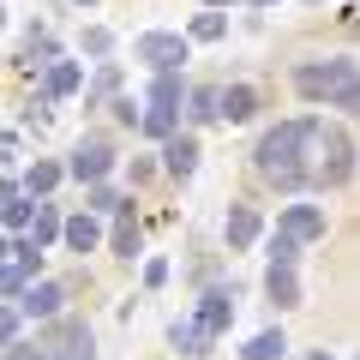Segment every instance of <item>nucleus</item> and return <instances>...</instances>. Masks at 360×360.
Instances as JSON below:
<instances>
[{
	"mask_svg": "<svg viewBox=\"0 0 360 360\" xmlns=\"http://www.w3.org/2000/svg\"><path fill=\"white\" fill-rule=\"evenodd\" d=\"M307 127L312 120H283V127H270L264 139H258V150H252L258 174H264L276 193L307 186Z\"/></svg>",
	"mask_w": 360,
	"mask_h": 360,
	"instance_id": "1",
	"label": "nucleus"
},
{
	"mask_svg": "<svg viewBox=\"0 0 360 360\" xmlns=\"http://www.w3.org/2000/svg\"><path fill=\"white\" fill-rule=\"evenodd\" d=\"M354 174V139H348L342 127H324V120H312L307 127V186H342V180Z\"/></svg>",
	"mask_w": 360,
	"mask_h": 360,
	"instance_id": "2",
	"label": "nucleus"
},
{
	"mask_svg": "<svg viewBox=\"0 0 360 360\" xmlns=\"http://www.w3.org/2000/svg\"><path fill=\"white\" fill-rule=\"evenodd\" d=\"M295 90L307 96V103H330V108H342V115H354V103H360L354 60L336 54V60H307V66H295Z\"/></svg>",
	"mask_w": 360,
	"mask_h": 360,
	"instance_id": "3",
	"label": "nucleus"
},
{
	"mask_svg": "<svg viewBox=\"0 0 360 360\" xmlns=\"http://www.w3.org/2000/svg\"><path fill=\"white\" fill-rule=\"evenodd\" d=\"M180 96H186V90H180V78H174V72H156V84H150V108L139 115V127L150 132V139H168V132L180 127Z\"/></svg>",
	"mask_w": 360,
	"mask_h": 360,
	"instance_id": "4",
	"label": "nucleus"
},
{
	"mask_svg": "<svg viewBox=\"0 0 360 360\" xmlns=\"http://www.w3.org/2000/svg\"><path fill=\"white\" fill-rule=\"evenodd\" d=\"M132 49H139V60H150L156 72H174V66H186V49H193V42L180 37V30H144Z\"/></svg>",
	"mask_w": 360,
	"mask_h": 360,
	"instance_id": "5",
	"label": "nucleus"
},
{
	"mask_svg": "<svg viewBox=\"0 0 360 360\" xmlns=\"http://www.w3.org/2000/svg\"><path fill=\"white\" fill-rule=\"evenodd\" d=\"M229 319H234V288H210V295H198V307H193V324L217 342L222 330H229Z\"/></svg>",
	"mask_w": 360,
	"mask_h": 360,
	"instance_id": "6",
	"label": "nucleus"
},
{
	"mask_svg": "<svg viewBox=\"0 0 360 360\" xmlns=\"http://www.w3.org/2000/svg\"><path fill=\"white\" fill-rule=\"evenodd\" d=\"M66 168L90 186V180H103L108 168H115V144H108V139H84V144L72 150V162H66Z\"/></svg>",
	"mask_w": 360,
	"mask_h": 360,
	"instance_id": "7",
	"label": "nucleus"
},
{
	"mask_svg": "<svg viewBox=\"0 0 360 360\" xmlns=\"http://www.w3.org/2000/svg\"><path fill=\"white\" fill-rule=\"evenodd\" d=\"M162 168H168V174H174V180H193V168H198V139H193V132H168V139H162Z\"/></svg>",
	"mask_w": 360,
	"mask_h": 360,
	"instance_id": "8",
	"label": "nucleus"
},
{
	"mask_svg": "<svg viewBox=\"0 0 360 360\" xmlns=\"http://www.w3.org/2000/svg\"><path fill=\"white\" fill-rule=\"evenodd\" d=\"M60 300H66L60 283H37V276H30V283L18 288V312H30V319H54V312H60Z\"/></svg>",
	"mask_w": 360,
	"mask_h": 360,
	"instance_id": "9",
	"label": "nucleus"
},
{
	"mask_svg": "<svg viewBox=\"0 0 360 360\" xmlns=\"http://www.w3.org/2000/svg\"><path fill=\"white\" fill-rule=\"evenodd\" d=\"M180 108H186V120L193 127H210V120H222V84H198L180 96Z\"/></svg>",
	"mask_w": 360,
	"mask_h": 360,
	"instance_id": "10",
	"label": "nucleus"
},
{
	"mask_svg": "<svg viewBox=\"0 0 360 360\" xmlns=\"http://www.w3.org/2000/svg\"><path fill=\"white\" fill-rule=\"evenodd\" d=\"M222 234H229V246H234V252H246V246H252L258 234H264V217H258L252 205H234V210H229V222H222Z\"/></svg>",
	"mask_w": 360,
	"mask_h": 360,
	"instance_id": "11",
	"label": "nucleus"
},
{
	"mask_svg": "<svg viewBox=\"0 0 360 360\" xmlns=\"http://www.w3.org/2000/svg\"><path fill=\"white\" fill-rule=\"evenodd\" d=\"M283 234L288 240H324V210L319 205H288L283 210Z\"/></svg>",
	"mask_w": 360,
	"mask_h": 360,
	"instance_id": "12",
	"label": "nucleus"
},
{
	"mask_svg": "<svg viewBox=\"0 0 360 360\" xmlns=\"http://www.w3.org/2000/svg\"><path fill=\"white\" fill-rule=\"evenodd\" d=\"M78 84H84V72H78V60H60V54H54V60H49V72H42V96L54 103V96H72Z\"/></svg>",
	"mask_w": 360,
	"mask_h": 360,
	"instance_id": "13",
	"label": "nucleus"
},
{
	"mask_svg": "<svg viewBox=\"0 0 360 360\" xmlns=\"http://www.w3.org/2000/svg\"><path fill=\"white\" fill-rule=\"evenodd\" d=\"M60 240L72 246V252H96V246H103V229H96V217L84 210V217H66L60 222Z\"/></svg>",
	"mask_w": 360,
	"mask_h": 360,
	"instance_id": "14",
	"label": "nucleus"
},
{
	"mask_svg": "<svg viewBox=\"0 0 360 360\" xmlns=\"http://www.w3.org/2000/svg\"><path fill=\"white\" fill-rule=\"evenodd\" d=\"M264 295L276 300V307H300V276H295V264H270Z\"/></svg>",
	"mask_w": 360,
	"mask_h": 360,
	"instance_id": "15",
	"label": "nucleus"
},
{
	"mask_svg": "<svg viewBox=\"0 0 360 360\" xmlns=\"http://www.w3.org/2000/svg\"><path fill=\"white\" fill-rule=\"evenodd\" d=\"M168 342H174L180 354H210V348H217V342H210V336H205V330H198V324H193V312H186V319H174V324H168Z\"/></svg>",
	"mask_w": 360,
	"mask_h": 360,
	"instance_id": "16",
	"label": "nucleus"
},
{
	"mask_svg": "<svg viewBox=\"0 0 360 360\" xmlns=\"http://www.w3.org/2000/svg\"><path fill=\"white\" fill-rule=\"evenodd\" d=\"M258 115V90L252 84H229L222 90V120H252Z\"/></svg>",
	"mask_w": 360,
	"mask_h": 360,
	"instance_id": "17",
	"label": "nucleus"
},
{
	"mask_svg": "<svg viewBox=\"0 0 360 360\" xmlns=\"http://www.w3.org/2000/svg\"><path fill=\"white\" fill-rule=\"evenodd\" d=\"M60 174H66L60 162H42V156H37V162L25 168V193H30V198H49L54 186H60Z\"/></svg>",
	"mask_w": 360,
	"mask_h": 360,
	"instance_id": "18",
	"label": "nucleus"
},
{
	"mask_svg": "<svg viewBox=\"0 0 360 360\" xmlns=\"http://www.w3.org/2000/svg\"><path fill=\"white\" fill-rule=\"evenodd\" d=\"M30 210H37V205H30L25 193H6V198H0V229L25 234V229H30Z\"/></svg>",
	"mask_w": 360,
	"mask_h": 360,
	"instance_id": "19",
	"label": "nucleus"
},
{
	"mask_svg": "<svg viewBox=\"0 0 360 360\" xmlns=\"http://www.w3.org/2000/svg\"><path fill=\"white\" fill-rule=\"evenodd\" d=\"M283 348H288V336H283V330H258L252 342L240 348V360H283Z\"/></svg>",
	"mask_w": 360,
	"mask_h": 360,
	"instance_id": "20",
	"label": "nucleus"
},
{
	"mask_svg": "<svg viewBox=\"0 0 360 360\" xmlns=\"http://www.w3.org/2000/svg\"><path fill=\"white\" fill-rule=\"evenodd\" d=\"M115 217H120V222H115V252H120V258H139V240H144V234H139V222H132V205L115 210Z\"/></svg>",
	"mask_w": 360,
	"mask_h": 360,
	"instance_id": "21",
	"label": "nucleus"
},
{
	"mask_svg": "<svg viewBox=\"0 0 360 360\" xmlns=\"http://www.w3.org/2000/svg\"><path fill=\"white\" fill-rule=\"evenodd\" d=\"M222 37H229V18L222 13H198L193 30H186V42H222Z\"/></svg>",
	"mask_w": 360,
	"mask_h": 360,
	"instance_id": "22",
	"label": "nucleus"
},
{
	"mask_svg": "<svg viewBox=\"0 0 360 360\" xmlns=\"http://www.w3.org/2000/svg\"><path fill=\"white\" fill-rule=\"evenodd\" d=\"M25 234H30V240H37V246H49L54 234H60V217H54L49 205H37V210H30V229H25Z\"/></svg>",
	"mask_w": 360,
	"mask_h": 360,
	"instance_id": "23",
	"label": "nucleus"
},
{
	"mask_svg": "<svg viewBox=\"0 0 360 360\" xmlns=\"http://www.w3.org/2000/svg\"><path fill=\"white\" fill-rule=\"evenodd\" d=\"M132 198H120L115 186H103V180H90V198H84V210H127Z\"/></svg>",
	"mask_w": 360,
	"mask_h": 360,
	"instance_id": "24",
	"label": "nucleus"
},
{
	"mask_svg": "<svg viewBox=\"0 0 360 360\" xmlns=\"http://www.w3.org/2000/svg\"><path fill=\"white\" fill-rule=\"evenodd\" d=\"M115 90H120V72H115V66H103V72H96V84H90V96H84V108L103 103V96H115Z\"/></svg>",
	"mask_w": 360,
	"mask_h": 360,
	"instance_id": "25",
	"label": "nucleus"
},
{
	"mask_svg": "<svg viewBox=\"0 0 360 360\" xmlns=\"http://www.w3.org/2000/svg\"><path fill=\"white\" fill-rule=\"evenodd\" d=\"M300 258V240H288L283 229H276V240H270V264H295Z\"/></svg>",
	"mask_w": 360,
	"mask_h": 360,
	"instance_id": "26",
	"label": "nucleus"
},
{
	"mask_svg": "<svg viewBox=\"0 0 360 360\" xmlns=\"http://www.w3.org/2000/svg\"><path fill=\"white\" fill-rule=\"evenodd\" d=\"M0 354H6V360H49V348H42V342H18V336H13Z\"/></svg>",
	"mask_w": 360,
	"mask_h": 360,
	"instance_id": "27",
	"label": "nucleus"
},
{
	"mask_svg": "<svg viewBox=\"0 0 360 360\" xmlns=\"http://www.w3.org/2000/svg\"><path fill=\"white\" fill-rule=\"evenodd\" d=\"M108 49H115V37H108L103 25H90V30H84V54H96V60H103Z\"/></svg>",
	"mask_w": 360,
	"mask_h": 360,
	"instance_id": "28",
	"label": "nucleus"
},
{
	"mask_svg": "<svg viewBox=\"0 0 360 360\" xmlns=\"http://www.w3.org/2000/svg\"><path fill=\"white\" fill-rule=\"evenodd\" d=\"M18 336V307H6V300H0V348L13 342Z\"/></svg>",
	"mask_w": 360,
	"mask_h": 360,
	"instance_id": "29",
	"label": "nucleus"
},
{
	"mask_svg": "<svg viewBox=\"0 0 360 360\" xmlns=\"http://www.w3.org/2000/svg\"><path fill=\"white\" fill-rule=\"evenodd\" d=\"M168 283V258H150V264H144V288H162Z\"/></svg>",
	"mask_w": 360,
	"mask_h": 360,
	"instance_id": "30",
	"label": "nucleus"
},
{
	"mask_svg": "<svg viewBox=\"0 0 360 360\" xmlns=\"http://www.w3.org/2000/svg\"><path fill=\"white\" fill-rule=\"evenodd\" d=\"M115 120H120V127H139V103H132V96H120V103H115Z\"/></svg>",
	"mask_w": 360,
	"mask_h": 360,
	"instance_id": "31",
	"label": "nucleus"
},
{
	"mask_svg": "<svg viewBox=\"0 0 360 360\" xmlns=\"http://www.w3.org/2000/svg\"><path fill=\"white\" fill-rule=\"evenodd\" d=\"M13 156H18V139H13V132H0V162H13Z\"/></svg>",
	"mask_w": 360,
	"mask_h": 360,
	"instance_id": "32",
	"label": "nucleus"
},
{
	"mask_svg": "<svg viewBox=\"0 0 360 360\" xmlns=\"http://www.w3.org/2000/svg\"><path fill=\"white\" fill-rule=\"evenodd\" d=\"M307 360H336V354H324V348H319V354H307Z\"/></svg>",
	"mask_w": 360,
	"mask_h": 360,
	"instance_id": "33",
	"label": "nucleus"
},
{
	"mask_svg": "<svg viewBox=\"0 0 360 360\" xmlns=\"http://www.w3.org/2000/svg\"><path fill=\"white\" fill-rule=\"evenodd\" d=\"M6 252H13V246H6V234H0V258H6Z\"/></svg>",
	"mask_w": 360,
	"mask_h": 360,
	"instance_id": "34",
	"label": "nucleus"
},
{
	"mask_svg": "<svg viewBox=\"0 0 360 360\" xmlns=\"http://www.w3.org/2000/svg\"><path fill=\"white\" fill-rule=\"evenodd\" d=\"M210 6H234V0H210Z\"/></svg>",
	"mask_w": 360,
	"mask_h": 360,
	"instance_id": "35",
	"label": "nucleus"
},
{
	"mask_svg": "<svg viewBox=\"0 0 360 360\" xmlns=\"http://www.w3.org/2000/svg\"><path fill=\"white\" fill-rule=\"evenodd\" d=\"M252 6H276V0H252Z\"/></svg>",
	"mask_w": 360,
	"mask_h": 360,
	"instance_id": "36",
	"label": "nucleus"
},
{
	"mask_svg": "<svg viewBox=\"0 0 360 360\" xmlns=\"http://www.w3.org/2000/svg\"><path fill=\"white\" fill-rule=\"evenodd\" d=\"M0 25H6V6H0Z\"/></svg>",
	"mask_w": 360,
	"mask_h": 360,
	"instance_id": "37",
	"label": "nucleus"
},
{
	"mask_svg": "<svg viewBox=\"0 0 360 360\" xmlns=\"http://www.w3.org/2000/svg\"><path fill=\"white\" fill-rule=\"evenodd\" d=\"M78 6H90V0H78Z\"/></svg>",
	"mask_w": 360,
	"mask_h": 360,
	"instance_id": "38",
	"label": "nucleus"
},
{
	"mask_svg": "<svg viewBox=\"0 0 360 360\" xmlns=\"http://www.w3.org/2000/svg\"><path fill=\"white\" fill-rule=\"evenodd\" d=\"M312 6H319V0H312Z\"/></svg>",
	"mask_w": 360,
	"mask_h": 360,
	"instance_id": "39",
	"label": "nucleus"
}]
</instances>
